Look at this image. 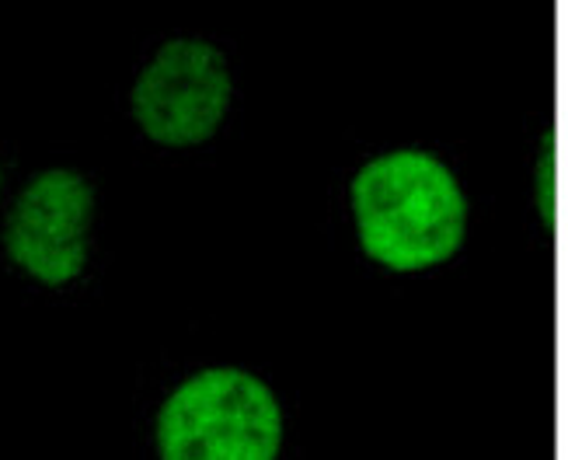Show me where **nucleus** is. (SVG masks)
Returning <instances> with one entry per match:
<instances>
[{
  "instance_id": "obj_1",
  "label": "nucleus",
  "mask_w": 568,
  "mask_h": 460,
  "mask_svg": "<svg viewBox=\"0 0 568 460\" xmlns=\"http://www.w3.org/2000/svg\"><path fill=\"white\" fill-rule=\"evenodd\" d=\"M363 252L390 273H423L464 245L467 200L454 172L426 151L374 157L353 178Z\"/></svg>"
},
{
  "instance_id": "obj_2",
  "label": "nucleus",
  "mask_w": 568,
  "mask_h": 460,
  "mask_svg": "<svg viewBox=\"0 0 568 460\" xmlns=\"http://www.w3.org/2000/svg\"><path fill=\"white\" fill-rule=\"evenodd\" d=\"M283 411L255 374L213 367L189 377L158 411L161 460H276Z\"/></svg>"
},
{
  "instance_id": "obj_3",
  "label": "nucleus",
  "mask_w": 568,
  "mask_h": 460,
  "mask_svg": "<svg viewBox=\"0 0 568 460\" xmlns=\"http://www.w3.org/2000/svg\"><path fill=\"white\" fill-rule=\"evenodd\" d=\"M231 70L224 53L203 39H171L133 84V119L164 147L206 143L231 105Z\"/></svg>"
},
{
  "instance_id": "obj_4",
  "label": "nucleus",
  "mask_w": 568,
  "mask_h": 460,
  "mask_svg": "<svg viewBox=\"0 0 568 460\" xmlns=\"http://www.w3.org/2000/svg\"><path fill=\"white\" fill-rule=\"evenodd\" d=\"M94 188L70 167L36 175L14 200L4 224V252L32 279L63 286L88 265Z\"/></svg>"
},
{
  "instance_id": "obj_5",
  "label": "nucleus",
  "mask_w": 568,
  "mask_h": 460,
  "mask_svg": "<svg viewBox=\"0 0 568 460\" xmlns=\"http://www.w3.org/2000/svg\"><path fill=\"white\" fill-rule=\"evenodd\" d=\"M540 209L545 224H551V136L545 140V161H540Z\"/></svg>"
},
{
  "instance_id": "obj_6",
  "label": "nucleus",
  "mask_w": 568,
  "mask_h": 460,
  "mask_svg": "<svg viewBox=\"0 0 568 460\" xmlns=\"http://www.w3.org/2000/svg\"><path fill=\"white\" fill-rule=\"evenodd\" d=\"M0 185H4V175H0Z\"/></svg>"
}]
</instances>
